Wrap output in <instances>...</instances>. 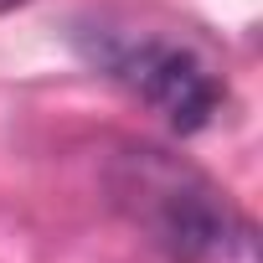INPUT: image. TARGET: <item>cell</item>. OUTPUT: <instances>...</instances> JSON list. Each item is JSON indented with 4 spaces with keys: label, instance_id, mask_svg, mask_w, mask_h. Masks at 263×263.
Segmentation results:
<instances>
[{
    "label": "cell",
    "instance_id": "cell-1",
    "mask_svg": "<svg viewBox=\"0 0 263 263\" xmlns=\"http://www.w3.org/2000/svg\"><path fill=\"white\" fill-rule=\"evenodd\" d=\"M114 201L176 263H258L253 222L201 171L165 150H124L114 165Z\"/></svg>",
    "mask_w": 263,
    "mask_h": 263
},
{
    "label": "cell",
    "instance_id": "cell-2",
    "mask_svg": "<svg viewBox=\"0 0 263 263\" xmlns=\"http://www.w3.org/2000/svg\"><path fill=\"white\" fill-rule=\"evenodd\" d=\"M93 62L124 83L140 103H150L176 135H196L206 129L227 98L222 78L191 52V47H176V42H160V36H140V42H108L103 52H93Z\"/></svg>",
    "mask_w": 263,
    "mask_h": 263
},
{
    "label": "cell",
    "instance_id": "cell-3",
    "mask_svg": "<svg viewBox=\"0 0 263 263\" xmlns=\"http://www.w3.org/2000/svg\"><path fill=\"white\" fill-rule=\"evenodd\" d=\"M21 6H31V0H0V16H6V11H21Z\"/></svg>",
    "mask_w": 263,
    "mask_h": 263
}]
</instances>
